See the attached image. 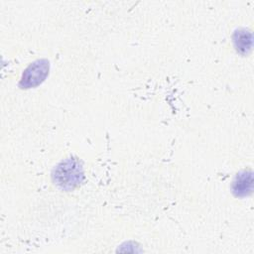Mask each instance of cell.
Here are the masks:
<instances>
[{
    "instance_id": "cell-2",
    "label": "cell",
    "mask_w": 254,
    "mask_h": 254,
    "mask_svg": "<svg viewBox=\"0 0 254 254\" xmlns=\"http://www.w3.org/2000/svg\"><path fill=\"white\" fill-rule=\"evenodd\" d=\"M50 64L47 60H38L31 64L23 72L20 86L31 88L41 84L49 74Z\"/></svg>"
},
{
    "instance_id": "cell-1",
    "label": "cell",
    "mask_w": 254,
    "mask_h": 254,
    "mask_svg": "<svg viewBox=\"0 0 254 254\" xmlns=\"http://www.w3.org/2000/svg\"><path fill=\"white\" fill-rule=\"evenodd\" d=\"M53 176L60 188L63 190H72L83 180V171L77 160L67 159L55 169Z\"/></svg>"
},
{
    "instance_id": "cell-4",
    "label": "cell",
    "mask_w": 254,
    "mask_h": 254,
    "mask_svg": "<svg viewBox=\"0 0 254 254\" xmlns=\"http://www.w3.org/2000/svg\"><path fill=\"white\" fill-rule=\"evenodd\" d=\"M233 44L238 53L247 55L252 48V34L245 29L237 30L233 35Z\"/></svg>"
},
{
    "instance_id": "cell-3",
    "label": "cell",
    "mask_w": 254,
    "mask_h": 254,
    "mask_svg": "<svg viewBox=\"0 0 254 254\" xmlns=\"http://www.w3.org/2000/svg\"><path fill=\"white\" fill-rule=\"evenodd\" d=\"M252 173L250 171H243L239 173L232 184V191L236 196H247L252 192Z\"/></svg>"
}]
</instances>
